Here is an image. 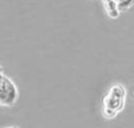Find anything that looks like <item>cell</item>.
<instances>
[{"instance_id":"cell-5","label":"cell","mask_w":134,"mask_h":128,"mask_svg":"<svg viewBox=\"0 0 134 128\" xmlns=\"http://www.w3.org/2000/svg\"><path fill=\"white\" fill-rule=\"evenodd\" d=\"M4 77V74H3V66L0 65V81H1V78Z\"/></svg>"},{"instance_id":"cell-1","label":"cell","mask_w":134,"mask_h":128,"mask_svg":"<svg viewBox=\"0 0 134 128\" xmlns=\"http://www.w3.org/2000/svg\"><path fill=\"white\" fill-rule=\"evenodd\" d=\"M127 91L122 84L116 83L108 89L107 94L103 96L101 107V114L104 119L111 120L116 118L125 108Z\"/></svg>"},{"instance_id":"cell-4","label":"cell","mask_w":134,"mask_h":128,"mask_svg":"<svg viewBox=\"0 0 134 128\" xmlns=\"http://www.w3.org/2000/svg\"><path fill=\"white\" fill-rule=\"evenodd\" d=\"M120 12H126L134 5V0H115Z\"/></svg>"},{"instance_id":"cell-2","label":"cell","mask_w":134,"mask_h":128,"mask_svg":"<svg viewBox=\"0 0 134 128\" xmlns=\"http://www.w3.org/2000/svg\"><path fill=\"white\" fill-rule=\"evenodd\" d=\"M19 98V90L15 83L4 75L0 81V107H12Z\"/></svg>"},{"instance_id":"cell-6","label":"cell","mask_w":134,"mask_h":128,"mask_svg":"<svg viewBox=\"0 0 134 128\" xmlns=\"http://www.w3.org/2000/svg\"><path fill=\"white\" fill-rule=\"evenodd\" d=\"M3 128H19L18 126H7V127H3Z\"/></svg>"},{"instance_id":"cell-3","label":"cell","mask_w":134,"mask_h":128,"mask_svg":"<svg viewBox=\"0 0 134 128\" xmlns=\"http://www.w3.org/2000/svg\"><path fill=\"white\" fill-rule=\"evenodd\" d=\"M102 4L104 6V11L108 14L109 18L111 19H116L120 15V11L118 8V5L115 0H102Z\"/></svg>"}]
</instances>
